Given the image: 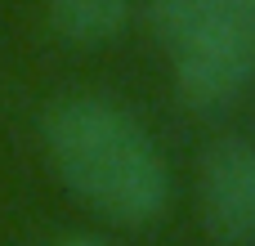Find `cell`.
<instances>
[{"label":"cell","instance_id":"cell-1","mask_svg":"<svg viewBox=\"0 0 255 246\" xmlns=\"http://www.w3.org/2000/svg\"><path fill=\"white\" fill-rule=\"evenodd\" d=\"M63 184L117 224H148L170 202V170L152 134L108 99H63L45 121Z\"/></svg>","mask_w":255,"mask_h":246},{"label":"cell","instance_id":"cell-2","mask_svg":"<svg viewBox=\"0 0 255 246\" xmlns=\"http://www.w3.org/2000/svg\"><path fill=\"white\" fill-rule=\"evenodd\" d=\"M255 81V22L211 31L184 49H175V85L179 99L197 112L229 108Z\"/></svg>","mask_w":255,"mask_h":246},{"label":"cell","instance_id":"cell-3","mask_svg":"<svg viewBox=\"0 0 255 246\" xmlns=\"http://www.w3.org/2000/svg\"><path fill=\"white\" fill-rule=\"evenodd\" d=\"M202 220H206V233L220 246L255 242V139L233 134L206 152Z\"/></svg>","mask_w":255,"mask_h":246},{"label":"cell","instance_id":"cell-4","mask_svg":"<svg viewBox=\"0 0 255 246\" xmlns=\"http://www.w3.org/2000/svg\"><path fill=\"white\" fill-rule=\"evenodd\" d=\"M255 0H152V27L166 49H184L224 27H251Z\"/></svg>","mask_w":255,"mask_h":246},{"label":"cell","instance_id":"cell-5","mask_svg":"<svg viewBox=\"0 0 255 246\" xmlns=\"http://www.w3.org/2000/svg\"><path fill=\"white\" fill-rule=\"evenodd\" d=\"M130 4L134 0H45V13L67 45L90 49V45H108L126 27Z\"/></svg>","mask_w":255,"mask_h":246},{"label":"cell","instance_id":"cell-6","mask_svg":"<svg viewBox=\"0 0 255 246\" xmlns=\"http://www.w3.org/2000/svg\"><path fill=\"white\" fill-rule=\"evenodd\" d=\"M58 246H108V242H99V238H85V233H76V238H63Z\"/></svg>","mask_w":255,"mask_h":246}]
</instances>
